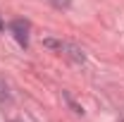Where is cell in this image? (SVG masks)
<instances>
[{
	"label": "cell",
	"instance_id": "cell-1",
	"mask_svg": "<svg viewBox=\"0 0 124 122\" xmlns=\"http://www.w3.org/2000/svg\"><path fill=\"white\" fill-rule=\"evenodd\" d=\"M12 31H15V38L19 41V46H26V43H29V24L15 22V24H12Z\"/></svg>",
	"mask_w": 124,
	"mask_h": 122
},
{
	"label": "cell",
	"instance_id": "cell-2",
	"mask_svg": "<svg viewBox=\"0 0 124 122\" xmlns=\"http://www.w3.org/2000/svg\"><path fill=\"white\" fill-rule=\"evenodd\" d=\"M53 5H55V7H67L69 0H53Z\"/></svg>",
	"mask_w": 124,
	"mask_h": 122
},
{
	"label": "cell",
	"instance_id": "cell-3",
	"mask_svg": "<svg viewBox=\"0 0 124 122\" xmlns=\"http://www.w3.org/2000/svg\"><path fill=\"white\" fill-rule=\"evenodd\" d=\"M0 29H2V24H0Z\"/></svg>",
	"mask_w": 124,
	"mask_h": 122
}]
</instances>
